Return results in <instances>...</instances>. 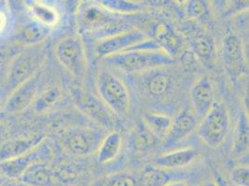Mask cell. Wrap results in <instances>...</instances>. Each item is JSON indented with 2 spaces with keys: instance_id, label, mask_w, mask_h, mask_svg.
I'll return each instance as SVG.
<instances>
[{
  "instance_id": "9a60e30c",
  "label": "cell",
  "mask_w": 249,
  "mask_h": 186,
  "mask_svg": "<svg viewBox=\"0 0 249 186\" xmlns=\"http://www.w3.org/2000/svg\"><path fill=\"white\" fill-rule=\"evenodd\" d=\"M165 67L156 68L143 73V89L152 98H163L170 92L172 87V77L169 73L164 70Z\"/></svg>"
},
{
  "instance_id": "d4e9b609",
  "label": "cell",
  "mask_w": 249,
  "mask_h": 186,
  "mask_svg": "<svg viewBox=\"0 0 249 186\" xmlns=\"http://www.w3.org/2000/svg\"><path fill=\"white\" fill-rule=\"evenodd\" d=\"M170 181L166 169L155 166L146 167L139 178V186H164Z\"/></svg>"
},
{
  "instance_id": "30bf717a",
  "label": "cell",
  "mask_w": 249,
  "mask_h": 186,
  "mask_svg": "<svg viewBox=\"0 0 249 186\" xmlns=\"http://www.w3.org/2000/svg\"><path fill=\"white\" fill-rule=\"evenodd\" d=\"M222 57L224 64L231 74L238 76L247 73L248 63L241 37L234 31L229 30L222 41Z\"/></svg>"
},
{
  "instance_id": "f35d334b",
  "label": "cell",
  "mask_w": 249,
  "mask_h": 186,
  "mask_svg": "<svg viewBox=\"0 0 249 186\" xmlns=\"http://www.w3.org/2000/svg\"><path fill=\"white\" fill-rule=\"evenodd\" d=\"M0 107H1V106H0Z\"/></svg>"
},
{
  "instance_id": "603a6c76",
  "label": "cell",
  "mask_w": 249,
  "mask_h": 186,
  "mask_svg": "<svg viewBox=\"0 0 249 186\" xmlns=\"http://www.w3.org/2000/svg\"><path fill=\"white\" fill-rule=\"evenodd\" d=\"M172 122L173 118L163 113L147 112L142 115V124L158 139L166 137Z\"/></svg>"
},
{
  "instance_id": "9c48e42d",
  "label": "cell",
  "mask_w": 249,
  "mask_h": 186,
  "mask_svg": "<svg viewBox=\"0 0 249 186\" xmlns=\"http://www.w3.org/2000/svg\"><path fill=\"white\" fill-rule=\"evenodd\" d=\"M94 130L81 127H73L63 130L60 140L63 148L74 156H86L98 148L101 141Z\"/></svg>"
},
{
  "instance_id": "2e32d148",
  "label": "cell",
  "mask_w": 249,
  "mask_h": 186,
  "mask_svg": "<svg viewBox=\"0 0 249 186\" xmlns=\"http://www.w3.org/2000/svg\"><path fill=\"white\" fill-rule=\"evenodd\" d=\"M186 33H188V39L191 49L195 55L197 56V58L205 64L210 65L216 55L215 43L212 37L202 30L196 28H193Z\"/></svg>"
},
{
  "instance_id": "cb8c5ba5",
  "label": "cell",
  "mask_w": 249,
  "mask_h": 186,
  "mask_svg": "<svg viewBox=\"0 0 249 186\" xmlns=\"http://www.w3.org/2000/svg\"><path fill=\"white\" fill-rule=\"evenodd\" d=\"M62 96V92L61 88L57 86L50 87L42 93L37 94V96L32 104V110L36 114L46 113L60 102Z\"/></svg>"
},
{
  "instance_id": "5b68a950",
  "label": "cell",
  "mask_w": 249,
  "mask_h": 186,
  "mask_svg": "<svg viewBox=\"0 0 249 186\" xmlns=\"http://www.w3.org/2000/svg\"><path fill=\"white\" fill-rule=\"evenodd\" d=\"M57 60L74 78L86 76L88 61L82 39L78 36H68L62 38L54 48Z\"/></svg>"
},
{
  "instance_id": "6da1fadb",
  "label": "cell",
  "mask_w": 249,
  "mask_h": 186,
  "mask_svg": "<svg viewBox=\"0 0 249 186\" xmlns=\"http://www.w3.org/2000/svg\"><path fill=\"white\" fill-rule=\"evenodd\" d=\"M114 68L126 74H142L156 68L166 67L174 62L163 52L155 40H147L142 45L104 59Z\"/></svg>"
},
{
  "instance_id": "d6a6232c",
  "label": "cell",
  "mask_w": 249,
  "mask_h": 186,
  "mask_svg": "<svg viewBox=\"0 0 249 186\" xmlns=\"http://www.w3.org/2000/svg\"><path fill=\"white\" fill-rule=\"evenodd\" d=\"M164 186H188V184L182 180H170Z\"/></svg>"
},
{
  "instance_id": "74e56055",
  "label": "cell",
  "mask_w": 249,
  "mask_h": 186,
  "mask_svg": "<svg viewBox=\"0 0 249 186\" xmlns=\"http://www.w3.org/2000/svg\"><path fill=\"white\" fill-rule=\"evenodd\" d=\"M0 177H2V176L0 175Z\"/></svg>"
},
{
  "instance_id": "ffe728a7",
  "label": "cell",
  "mask_w": 249,
  "mask_h": 186,
  "mask_svg": "<svg viewBox=\"0 0 249 186\" xmlns=\"http://www.w3.org/2000/svg\"><path fill=\"white\" fill-rule=\"evenodd\" d=\"M123 145V136L116 130L109 132L101 141L97 148V160L100 164L106 165L113 162L119 155Z\"/></svg>"
},
{
  "instance_id": "ba28073f",
  "label": "cell",
  "mask_w": 249,
  "mask_h": 186,
  "mask_svg": "<svg viewBox=\"0 0 249 186\" xmlns=\"http://www.w3.org/2000/svg\"><path fill=\"white\" fill-rule=\"evenodd\" d=\"M149 40L148 37L138 29H129L108 36L95 46V54L99 58H108L115 54L137 48Z\"/></svg>"
},
{
  "instance_id": "52a82bcc",
  "label": "cell",
  "mask_w": 249,
  "mask_h": 186,
  "mask_svg": "<svg viewBox=\"0 0 249 186\" xmlns=\"http://www.w3.org/2000/svg\"><path fill=\"white\" fill-rule=\"evenodd\" d=\"M52 158V147L45 139L30 152L12 159L0 161V175L10 180H20L30 166L35 163H46Z\"/></svg>"
},
{
  "instance_id": "8992f818",
  "label": "cell",
  "mask_w": 249,
  "mask_h": 186,
  "mask_svg": "<svg viewBox=\"0 0 249 186\" xmlns=\"http://www.w3.org/2000/svg\"><path fill=\"white\" fill-rule=\"evenodd\" d=\"M70 96L75 107L84 115L104 129L111 130L114 128L115 115L100 97L79 87H72Z\"/></svg>"
},
{
  "instance_id": "4dcf8cb0",
  "label": "cell",
  "mask_w": 249,
  "mask_h": 186,
  "mask_svg": "<svg viewBox=\"0 0 249 186\" xmlns=\"http://www.w3.org/2000/svg\"><path fill=\"white\" fill-rule=\"evenodd\" d=\"M231 182L234 186H249V170L247 166H239L231 172Z\"/></svg>"
},
{
  "instance_id": "f546056e",
  "label": "cell",
  "mask_w": 249,
  "mask_h": 186,
  "mask_svg": "<svg viewBox=\"0 0 249 186\" xmlns=\"http://www.w3.org/2000/svg\"><path fill=\"white\" fill-rule=\"evenodd\" d=\"M185 11L187 14L194 19L205 18L209 11L208 4H206V2L198 1V0H193V1L187 2Z\"/></svg>"
},
{
  "instance_id": "7a4b0ae2",
  "label": "cell",
  "mask_w": 249,
  "mask_h": 186,
  "mask_svg": "<svg viewBox=\"0 0 249 186\" xmlns=\"http://www.w3.org/2000/svg\"><path fill=\"white\" fill-rule=\"evenodd\" d=\"M46 59L47 52L41 44L28 47L16 55L10 63L7 74L6 90L8 94L36 75Z\"/></svg>"
},
{
  "instance_id": "e0dca14e",
  "label": "cell",
  "mask_w": 249,
  "mask_h": 186,
  "mask_svg": "<svg viewBox=\"0 0 249 186\" xmlns=\"http://www.w3.org/2000/svg\"><path fill=\"white\" fill-rule=\"evenodd\" d=\"M20 182L28 186H58L60 185L58 174L45 163H35L30 166Z\"/></svg>"
},
{
  "instance_id": "7402d4cb",
  "label": "cell",
  "mask_w": 249,
  "mask_h": 186,
  "mask_svg": "<svg viewBox=\"0 0 249 186\" xmlns=\"http://www.w3.org/2000/svg\"><path fill=\"white\" fill-rule=\"evenodd\" d=\"M52 29L37 21H33L24 24L16 34V41L27 47L40 45L47 39Z\"/></svg>"
},
{
  "instance_id": "44dd1931",
  "label": "cell",
  "mask_w": 249,
  "mask_h": 186,
  "mask_svg": "<svg viewBox=\"0 0 249 186\" xmlns=\"http://www.w3.org/2000/svg\"><path fill=\"white\" fill-rule=\"evenodd\" d=\"M25 6L30 12L34 21L52 29L60 21L58 11L49 4L42 1H25Z\"/></svg>"
},
{
  "instance_id": "e575fe53",
  "label": "cell",
  "mask_w": 249,
  "mask_h": 186,
  "mask_svg": "<svg viewBox=\"0 0 249 186\" xmlns=\"http://www.w3.org/2000/svg\"><path fill=\"white\" fill-rule=\"evenodd\" d=\"M6 133H7V128H6L5 125L0 121V138L4 137Z\"/></svg>"
},
{
  "instance_id": "f1b7e54d",
  "label": "cell",
  "mask_w": 249,
  "mask_h": 186,
  "mask_svg": "<svg viewBox=\"0 0 249 186\" xmlns=\"http://www.w3.org/2000/svg\"><path fill=\"white\" fill-rule=\"evenodd\" d=\"M97 186H139V179L130 173H116L103 178Z\"/></svg>"
},
{
  "instance_id": "484cf974",
  "label": "cell",
  "mask_w": 249,
  "mask_h": 186,
  "mask_svg": "<svg viewBox=\"0 0 249 186\" xmlns=\"http://www.w3.org/2000/svg\"><path fill=\"white\" fill-rule=\"evenodd\" d=\"M249 150V122L246 114L239 118L238 126L233 145V152L237 155L246 154Z\"/></svg>"
},
{
  "instance_id": "7c38bea8",
  "label": "cell",
  "mask_w": 249,
  "mask_h": 186,
  "mask_svg": "<svg viewBox=\"0 0 249 186\" xmlns=\"http://www.w3.org/2000/svg\"><path fill=\"white\" fill-rule=\"evenodd\" d=\"M191 102L194 114L201 120L215 102L214 87L209 77L203 76L195 83L191 91Z\"/></svg>"
},
{
  "instance_id": "4fadbf2b",
  "label": "cell",
  "mask_w": 249,
  "mask_h": 186,
  "mask_svg": "<svg viewBox=\"0 0 249 186\" xmlns=\"http://www.w3.org/2000/svg\"><path fill=\"white\" fill-rule=\"evenodd\" d=\"M197 127V118L195 114L184 109L173 119L172 125L164 138V147L170 148L191 134Z\"/></svg>"
},
{
  "instance_id": "ac0fdd59",
  "label": "cell",
  "mask_w": 249,
  "mask_h": 186,
  "mask_svg": "<svg viewBox=\"0 0 249 186\" xmlns=\"http://www.w3.org/2000/svg\"><path fill=\"white\" fill-rule=\"evenodd\" d=\"M198 155L199 152L194 148H184L176 151H170L157 156L154 161V165L162 169L182 168L195 162Z\"/></svg>"
},
{
  "instance_id": "3957f363",
  "label": "cell",
  "mask_w": 249,
  "mask_h": 186,
  "mask_svg": "<svg viewBox=\"0 0 249 186\" xmlns=\"http://www.w3.org/2000/svg\"><path fill=\"white\" fill-rule=\"evenodd\" d=\"M97 90L100 99L112 113L118 117L127 114L130 106L129 92L117 75L109 70H102L97 77Z\"/></svg>"
},
{
  "instance_id": "277c9868",
  "label": "cell",
  "mask_w": 249,
  "mask_h": 186,
  "mask_svg": "<svg viewBox=\"0 0 249 186\" xmlns=\"http://www.w3.org/2000/svg\"><path fill=\"white\" fill-rule=\"evenodd\" d=\"M231 119L225 104L214 102L197 126V134L201 141L210 148H217L223 144L230 130Z\"/></svg>"
},
{
  "instance_id": "d590c367",
  "label": "cell",
  "mask_w": 249,
  "mask_h": 186,
  "mask_svg": "<svg viewBox=\"0 0 249 186\" xmlns=\"http://www.w3.org/2000/svg\"><path fill=\"white\" fill-rule=\"evenodd\" d=\"M197 186H217V184L215 183V181L214 182H206V183H204V184H201V185H199Z\"/></svg>"
},
{
  "instance_id": "5bb4252c",
  "label": "cell",
  "mask_w": 249,
  "mask_h": 186,
  "mask_svg": "<svg viewBox=\"0 0 249 186\" xmlns=\"http://www.w3.org/2000/svg\"><path fill=\"white\" fill-rule=\"evenodd\" d=\"M45 139V135L42 133H33L9 140L0 146V161L12 159L30 152Z\"/></svg>"
},
{
  "instance_id": "8d00e7d4",
  "label": "cell",
  "mask_w": 249,
  "mask_h": 186,
  "mask_svg": "<svg viewBox=\"0 0 249 186\" xmlns=\"http://www.w3.org/2000/svg\"><path fill=\"white\" fill-rule=\"evenodd\" d=\"M26 186V185H24V184H22V183H11V184H8V185H6V186Z\"/></svg>"
},
{
  "instance_id": "8fae6325",
  "label": "cell",
  "mask_w": 249,
  "mask_h": 186,
  "mask_svg": "<svg viewBox=\"0 0 249 186\" xmlns=\"http://www.w3.org/2000/svg\"><path fill=\"white\" fill-rule=\"evenodd\" d=\"M39 82L37 75H35L30 80L26 81L12 93L9 94V98L4 106V113L15 114L21 113L29 106L38 94Z\"/></svg>"
},
{
  "instance_id": "d6986e66",
  "label": "cell",
  "mask_w": 249,
  "mask_h": 186,
  "mask_svg": "<svg viewBox=\"0 0 249 186\" xmlns=\"http://www.w3.org/2000/svg\"><path fill=\"white\" fill-rule=\"evenodd\" d=\"M156 43L171 58L179 53L183 45L180 35L167 22H161L156 26Z\"/></svg>"
},
{
  "instance_id": "1f68e13d",
  "label": "cell",
  "mask_w": 249,
  "mask_h": 186,
  "mask_svg": "<svg viewBox=\"0 0 249 186\" xmlns=\"http://www.w3.org/2000/svg\"><path fill=\"white\" fill-rule=\"evenodd\" d=\"M11 17L10 11L7 8V5L3 2H0V39L6 35V33L10 28Z\"/></svg>"
},
{
  "instance_id": "83f0119b",
  "label": "cell",
  "mask_w": 249,
  "mask_h": 186,
  "mask_svg": "<svg viewBox=\"0 0 249 186\" xmlns=\"http://www.w3.org/2000/svg\"><path fill=\"white\" fill-rule=\"evenodd\" d=\"M101 5L105 11L120 13H133L142 10V6L138 2L124 0H104L101 1Z\"/></svg>"
},
{
  "instance_id": "4316f807",
  "label": "cell",
  "mask_w": 249,
  "mask_h": 186,
  "mask_svg": "<svg viewBox=\"0 0 249 186\" xmlns=\"http://www.w3.org/2000/svg\"><path fill=\"white\" fill-rule=\"evenodd\" d=\"M158 140L159 139L156 135L153 134L145 126L142 124L133 135L132 144L137 150L144 151L151 147H154L157 144Z\"/></svg>"
},
{
  "instance_id": "836d02e7",
  "label": "cell",
  "mask_w": 249,
  "mask_h": 186,
  "mask_svg": "<svg viewBox=\"0 0 249 186\" xmlns=\"http://www.w3.org/2000/svg\"><path fill=\"white\" fill-rule=\"evenodd\" d=\"M215 183L217 184L218 186H230L228 184L224 181V179L221 177V176H217L216 177V180H215Z\"/></svg>"
}]
</instances>
